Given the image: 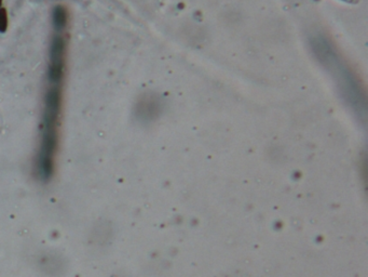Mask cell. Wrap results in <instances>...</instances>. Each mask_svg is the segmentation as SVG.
Listing matches in <instances>:
<instances>
[{"label":"cell","mask_w":368,"mask_h":277,"mask_svg":"<svg viewBox=\"0 0 368 277\" xmlns=\"http://www.w3.org/2000/svg\"><path fill=\"white\" fill-rule=\"evenodd\" d=\"M9 25V14L6 8H0V33H6Z\"/></svg>","instance_id":"obj_4"},{"label":"cell","mask_w":368,"mask_h":277,"mask_svg":"<svg viewBox=\"0 0 368 277\" xmlns=\"http://www.w3.org/2000/svg\"><path fill=\"white\" fill-rule=\"evenodd\" d=\"M346 1H352V0H346Z\"/></svg>","instance_id":"obj_6"},{"label":"cell","mask_w":368,"mask_h":277,"mask_svg":"<svg viewBox=\"0 0 368 277\" xmlns=\"http://www.w3.org/2000/svg\"><path fill=\"white\" fill-rule=\"evenodd\" d=\"M66 42L64 38L56 35L52 39L50 46V66L49 79L51 83L59 84L64 75Z\"/></svg>","instance_id":"obj_1"},{"label":"cell","mask_w":368,"mask_h":277,"mask_svg":"<svg viewBox=\"0 0 368 277\" xmlns=\"http://www.w3.org/2000/svg\"><path fill=\"white\" fill-rule=\"evenodd\" d=\"M2 7V0H0V8Z\"/></svg>","instance_id":"obj_5"},{"label":"cell","mask_w":368,"mask_h":277,"mask_svg":"<svg viewBox=\"0 0 368 277\" xmlns=\"http://www.w3.org/2000/svg\"><path fill=\"white\" fill-rule=\"evenodd\" d=\"M68 22V12L64 6H56L52 11V24L56 31H63Z\"/></svg>","instance_id":"obj_3"},{"label":"cell","mask_w":368,"mask_h":277,"mask_svg":"<svg viewBox=\"0 0 368 277\" xmlns=\"http://www.w3.org/2000/svg\"><path fill=\"white\" fill-rule=\"evenodd\" d=\"M62 106V92L59 86L52 87L47 92L45 98V113H44V128L57 129V122Z\"/></svg>","instance_id":"obj_2"}]
</instances>
